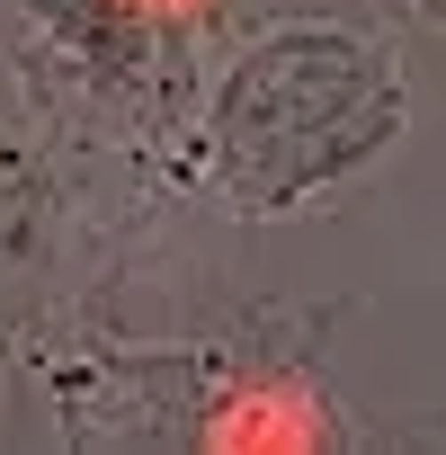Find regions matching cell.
<instances>
[{
  "mask_svg": "<svg viewBox=\"0 0 446 455\" xmlns=\"http://www.w3.org/2000/svg\"><path fill=\"white\" fill-rule=\"evenodd\" d=\"M205 446H233V455H304V446H331V411L286 384V375H251L233 384L214 411H205Z\"/></svg>",
  "mask_w": 446,
  "mask_h": 455,
  "instance_id": "6da1fadb",
  "label": "cell"
},
{
  "mask_svg": "<svg viewBox=\"0 0 446 455\" xmlns=\"http://www.w3.org/2000/svg\"><path fill=\"white\" fill-rule=\"evenodd\" d=\"M134 10H152V19H196V10H214V0H134Z\"/></svg>",
  "mask_w": 446,
  "mask_h": 455,
  "instance_id": "7a4b0ae2",
  "label": "cell"
}]
</instances>
